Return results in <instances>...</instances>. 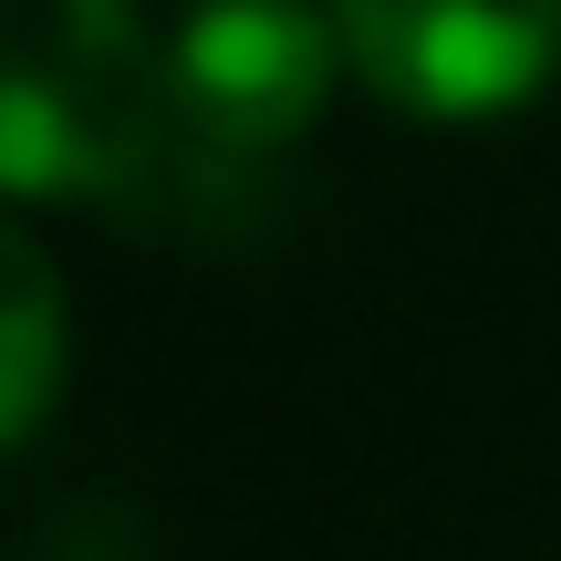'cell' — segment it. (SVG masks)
Here are the masks:
<instances>
[{
  "mask_svg": "<svg viewBox=\"0 0 561 561\" xmlns=\"http://www.w3.org/2000/svg\"><path fill=\"white\" fill-rule=\"evenodd\" d=\"M178 125V73L136 0H0V178L21 208L125 187Z\"/></svg>",
  "mask_w": 561,
  "mask_h": 561,
  "instance_id": "cell-1",
  "label": "cell"
},
{
  "mask_svg": "<svg viewBox=\"0 0 561 561\" xmlns=\"http://www.w3.org/2000/svg\"><path fill=\"white\" fill-rule=\"evenodd\" d=\"M343 32L312 0H198L167 42V73H178V125L208 146H240L271 157L333 94Z\"/></svg>",
  "mask_w": 561,
  "mask_h": 561,
  "instance_id": "cell-3",
  "label": "cell"
},
{
  "mask_svg": "<svg viewBox=\"0 0 561 561\" xmlns=\"http://www.w3.org/2000/svg\"><path fill=\"white\" fill-rule=\"evenodd\" d=\"M0 343H11L0 354V437L32 447L62 405V271L32 219H11V240H0Z\"/></svg>",
  "mask_w": 561,
  "mask_h": 561,
  "instance_id": "cell-4",
  "label": "cell"
},
{
  "mask_svg": "<svg viewBox=\"0 0 561 561\" xmlns=\"http://www.w3.org/2000/svg\"><path fill=\"white\" fill-rule=\"evenodd\" d=\"M343 73L416 125H489L561 73V0H333Z\"/></svg>",
  "mask_w": 561,
  "mask_h": 561,
  "instance_id": "cell-2",
  "label": "cell"
}]
</instances>
